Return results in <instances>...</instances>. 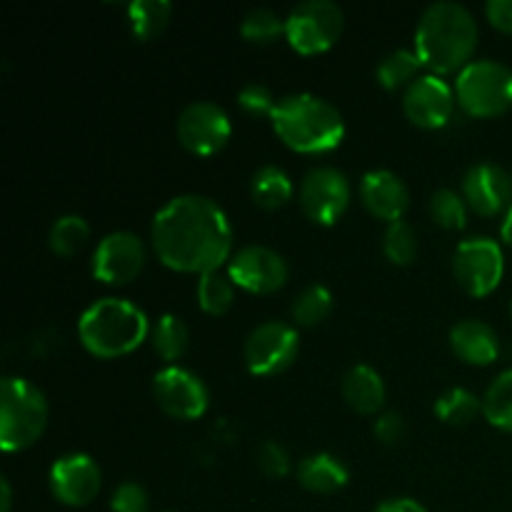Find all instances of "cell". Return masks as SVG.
Segmentation results:
<instances>
[{
  "instance_id": "20",
  "label": "cell",
  "mask_w": 512,
  "mask_h": 512,
  "mask_svg": "<svg viewBox=\"0 0 512 512\" xmlns=\"http://www.w3.org/2000/svg\"><path fill=\"white\" fill-rule=\"evenodd\" d=\"M343 398L355 413L375 415L385 403V383L370 365H353L343 378Z\"/></svg>"
},
{
  "instance_id": "21",
  "label": "cell",
  "mask_w": 512,
  "mask_h": 512,
  "mask_svg": "<svg viewBox=\"0 0 512 512\" xmlns=\"http://www.w3.org/2000/svg\"><path fill=\"white\" fill-rule=\"evenodd\" d=\"M350 473L340 458L330 453H315L300 460L298 465V483L308 493L333 495L348 485Z\"/></svg>"
},
{
  "instance_id": "18",
  "label": "cell",
  "mask_w": 512,
  "mask_h": 512,
  "mask_svg": "<svg viewBox=\"0 0 512 512\" xmlns=\"http://www.w3.org/2000/svg\"><path fill=\"white\" fill-rule=\"evenodd\" d=\"M360 200L373 218L395 223L410 208V190L398 173L385 168L368 170L360 180Z\"/></svg>"
},
{
  "instance_id": "34",
  "label": "cell",
  "mask_w": 512,
  "mask_h": 512,
  "mask_svg": "<svg viewBox=\"0 0 512 512\" xmlns=\"http://www.w3.org/2000/svg\"><path fill=\"white\" fill-rule=\"evenodd\" d=\"M238 105L248 115H273L278 98L273 95V90L263 83H248L245 88H240L238 93Z\"/></svg>"
},
{
  "instance_id": "31",
  "label": "cell",
  "mask_w": 512,
  "mask_h": 512,
  "mask_svg": "<svg viewBox=\"0 0 512 512\" xmlns=\"http://www.w3.org/2000/svg\"><path fill=\"white\" fill-rule=\"evenodd\" d=\"M430 218L445 230H463L468 223V203L463 193H455L450 188H440L430 195Z\"/></svg>"
},
{
  "instance_id": "1",
  "label": "cell",
  "mask_w": 512,
  "mask_h": 512,
  "mask_svg": "<svg viewBox=\"0 0 512 512\" xmlns=\"http://www.w3.org/2000/svg\"><path fill=\"white\" fill-rule=\"evenodd\" d=\"M150 243L170 270L205 275L233 258V225L208 195H175L153 215Z\"/></svg>"
},
{
  "instance_id": "14",
  "label": "cell",
  "mask_w": 512,
  "mask_h": 512,
  "mask_svg": "<svg viewBox=\"0 0 512 512\" xmlns=\"http://www.w3.org/2000/svg\"><path fill=\"white\" fill-rule=\"evenodd\" d=\"M145 265V245L133 230H113L95 248L90 270L93 278L108 285H125L140 275Z\"/></svg>"
},
{
  "instance_id": "10",
  "label": "cell",
  "mask_w": 512,
  "mask_h": 512,
  "mask_svg": "<svg viewBox=\"0 0 512 512\" xmlns=\"http://www.w3.org/2000/svg\"><path fill=\"white\" fill-rule=\"evenodd\" d=\"M353 190L348 175L333 165H318L308 170L300 183V208L308 220L318 225H335L348 210Z\"/></svg>"
},
{
  "instance_id": "39",
  "label": "cell",
  "mask_w": 512,
  "mask_h": 512,
  "mask_svg": "<svg viewBox=\"0 0 512 512\" xmlns=\"http://www.w3.org/2000/svg\"><path fill=\"white\" fill-rule=\"evenodd\" d=\"M375 512H428L418 500L413 498H390L385 503H380Z\"/></svg>"
},
{
  "instance_id": "7",
  "label": "cell",
  "mask_w": 512,
  "mask_h": 512,
  "mask_svg": "<svg viewBox=\"0 0 512 512\" xmlns=\"http://www.w3.org/2000/svg\"><path fill=\"white\" fill-rule=\"evenodd\" d=\"M345 15L333 0H303L285 15V40L300 55H318L333 48L343 33Z\"/></svg>"
},
{
  "instance_id": "2",
  "label": "cell",
  "mask_w": 512,
  "mask_h": 512,
  "mask_svg": "<svg viewBox=\"0 0 512 512\" xmlns=\"http://www.w3.org/2000/svg\"><path fill=\"white\" fill-rule=\"evenodd\" d=\"M478 20L465 5L438 0L423 10L415 28V53L433 75L460 73L478 48Z\"/></svg>"
},
{
  "instance_id": "44",
  "label": "cell",
  "mask_w": 512,
  "mask_h": 512,
  "mask_svg": "<svg viewBox=\"0 0 512 512\" xmlns=\"http://www.w3.org/2000/svg\"><path fill=\"white\" fill-rule=\"evenodd\" d=\"M510 175H512V173H510Z\"/></svg>"
},
{
  "instance_id": "28",
  "label": "cell",
  "mask_w": 512,
  "mask_h": 512,
  "mask_svg": "<svg viewBox=\"0 0 512 512\" xmlns=\"http://www.w3.org/2000/svg\"><path fill=\"white\" fill-rule=\"evenodd\" d=\"M195 295H198V305L203 313L223 315L228 313L235 300V283L223 270H210V273L200 275Z\"/></svg>"
},
{
  "instance_id": "12",
  "label": "cell",
  "mask_w": 512,
  "mask_h": 512,
  "mask_svg": "<svg viewBox=\"0 0 512 512\" xmlns=\"http://www.w3.org/2000/svg\"><path fill=\"white\" fill-rule=\"evenodd\" d=\"M153 398L165 415L178 420H195L210 405L208 385L183 365H168L153 378Z\"/></svg>"
},
{
  "instance_id": "36",
  "label": "cell",
  "mask_w": 512,
  "mask_h": 512,
  "mask_svg": "<svg viewBox=\"0 0 512 512\" xmlns=\"http://www.w3.org/2000/svg\"><path fill=\"white\" fill-rule=\"evenodd\" d=\"M110 510L113 512H148V493L138 483H123L115 488L110 498Z\"/></svg>"
},
{
  "instance_id": "40",
  "label": "cell",
  "mask_w": 512,
  "mask_h": 512,
  "mask_svg": "<svg viewBox=\"0 0 512 512\" xmlns=\"http://www.w3.org/2000/svg\"><path fill=\"white\" fill-rule=\"evenodd\" d=\"M13 505V490H10V480L0 478V512H10Z\"/></svg>"
},
{
  "instance_id": "29",
  "label": "cell",
  "mask_w": 512,
  "mask_h": 512,
  "mask_svg": "<svg viewBox=\"0 0 512 512\" xmlns=\"http://www.w3.org/2000/svg\"><path fill=\"white\" fill-rule=\"evenodd\" d=\"M90 238V225L85 223V218L80 215H60L53 225H50L48 243L50 250L55 255H63V258H70V255L78 253Z\"/></svg>"
},
{
  "instance_id": "5",
  "label": "cell",
  "mask_w": 512,
  "mask_h": 512,
  "mask_svg": "<svg viewBox=\"0 0 512 512\" xmlns=\"http://www.w3.org/2000/svg\"><path fill=\"white\" fill-rule=\"evenodd\" d=\"M48 425V400L25 378L8 375L0 383V448L20 453L40 440Z\"/></svg>"
},
{
  "instance_id": "23",
  "label": "cell",
  "mask_w": 512,
  "mask_h": 512,
  "mask_svg": "<svg viewBox=\"0 0 512 512\" xmlns=\"http://www.w3.org/2000/svg\"><path fill=\"white\" fill-rule=\"evenodd\" d=\"M150 343H153V350L160 358L173 365L175 360L183 358L190 345L188 325L183 323L180 315L163 313L150 328Z\"/></svg>"
},
{
  "instance_id": "41",
  "label": "cell",
  "mask_w": 512,
  "mask_h": 512,
  "mask_svg": "<svg viewBox=\"0 0 512 512\" xmlns=\"http://www.w3.org/2000/svg\"><path fill=\"white\" fill-rule=\"evenodd\" d=\"M500 240L512 248V205L508 208V213L503 215V223H500Z\"/></svg>"
},
{
  "instance_id": "38",
  "label": "cell",
  "mask_w": 512,
  "mask_h": 512,
  "mask_svg": "<svg viewBox=\"0 0 512 512\" xmlns=\"http://www.w3.org/2000/svg\"><path fill=\"white\" fill-rule=\"evenodd\" d=\"M485 15L503 33H512V0H488Z\"/></svg>"
},
{
  "instance_id": "32",
  "label": "cell",
  "mask_w": 512,
  "mask_h": 512,
  "mask_svg": "<svg viewBox=\"0 0 512 512\" xmlns=\"http://www.w3.org/2000/svg\"><path fill=\"white\" fill-rule=\"evenodd\" d=\"M383 253L393 265H410L418 255V235L415 228L405 220H395L385 228Z\"/></svg>"
},
{
  "instance_id": "30",
  "label": "cell",
  "mask_w": 512,
  "mask_h": 512,
  "mask_svg": "<svg viewBox=\"0 0 512 512\" xmlns=\"http://www.w3.org/2000/svg\"><path fill=\"white\" fill-rule=\"evenodd\" d=\"M290 313H293L295 323L305 325V328L320 325L330 313H333V293L320 283L308 285V288L295 298Z\"/></svg>"
},
{
  "instance_id": "11",
  "label": "cell",
  "mask_w": 512,
  "mask_h": 512,
  "mask_svg": "<svg viewBox=\"0 0 512 512\" xmlns=\"http://www.w3.org/2000/svg\"><path fill=\"white\" fill-rule=\"evenodd\" d=\"M180 145L193 155H215L228 145L233 135V123L228 113L213 100H195L188 103L175 123Z\"/></svg>"
},
{
  "instance_id": "42",
  "label": "cell",
  "mask_w": 512,
  "mask_h": 512,
  "mask_svg": "<svg viewBox=\"0 0 512 512\" xmlns=\"http://www.w3.org/2000/svg\"><path fill=\"white\" fill-rule=\"evenodd\" d=\"M510 315H512V303H510Z\"/></svg>"
},
{
  "instance_id": "17",
  "label": "cell",
  "mask_w": 512,
  "mask_h": 512,
  "mask_svg": "<svg viewBox=\"0 0 512 512\" xmlns=\"http://www.w3.org/2000/svg\"><path fill=\"white\" fill-rule=\"evenodd\" d=\"M463 198L483 218L505 215L512 205V175L495 163L470 165L463 178Z\"/></svg>"
},
{
  "instance_id": "22",
  "label": "cell",
  "mask_w": 512,
  "mask_h": 512,
  "mask_svg": "<svg viewBox=\"0 0 512 512\" xmlns=\"http://www.w3.org/2000/svg\"><path fill=\"white\" fill-rule=\"evenodd\" d=\"M295 188L290 175L278 165H263L250 178V198L263 210H278L290 203Z\"/></svg>"
},
{
  "instance_id": "25",
  "label": "cell",
  "mask_w": 512,
  "mask_h": 512,
  "mask_svg": "<svg viewBox=\"0 0 512 512\" xmlns=\"http://www.w3.org/2000/svg\"><path fill=\"white\" fill-rule=\"evenodd\" d=\"M423 68L418 53L408 48H398L385 55L380 65L375 68V78L385 90L408 88L413 80H418V70Z\"/></svg>"
},
{
  "instance_id": "13",
  "label": "cell",
  "mask_w": 512,
  "mask_h": 512,
  "mask_svg": "<svg viewBox=\"0 0 512 512\" xmlns=\"http://www.w3.org/2000/svg\"><path fill=\"white\" fill-rule=\"evenodd\" d=\"M228 275L235 288L255 295H270L288 283V263L268 245H243L228 260Z\"/></svg>"
},
{
  "instance_id": "19",
  "label": "cell",
  "mask_w": 512,
  "mask_h": 512,
  "mask_svg": "<svg viewBox=\"0 0 512 512\" xmlns=\"http://www.w3.org/2000/svg\"><path fill=\"white\" fill-rule=\"evenodd\" d=\"M450 348L468 365H493L500 355V338L483 320L465 318L450 328Z\"/></svg>"
},
{
  "instance_id": "26",
  "label": "cell",
  "mask_w": 512,
  "mask_h": 512,
  "mask_svg": "<svg viewBox=\"0 0 512 512\" xmlns=\"http://www.w3.org/2000/svg\"><path fill=\"white\" fill-rule=\"evenodd\" d=\"M438 420L448 425H468L483 413V400L468 388H450L433 405Z\"/></svg>"
},
{
  "instance_id": "33",
  "label": "cell",
  "mask_w": 512,
  "mask_h": 512,
  "mask_svg": "<svg viewBox=\"0 0 512 512\" xmlns=\"http://www.w3.org/2000/svg\"><path fill=\"white\" fill-rule=\"evenodd\" d=\"M240 35L250 43H273L285 35V18L270 8H253L240 20Z\"/></svg>"
},
{
  "instance_id": "37",
  "label": "cell",
  "mask_w": 512,
  "mask_h": 512,
  "mask_svg": "<svg viewBox=\"0 0 512 512\" xmlns=\"http://www.w3.org/2000/svg\"><path fill=\"white\" fill-rule=\"evenodd\" d=\"M375 438L383 445H398L405 438V420L398 413H383L373 425Z\"/></svg>"
},
{
  "instance_id": "9",
  "label": "cell",
  "mask_w": 512,
  "mask_h": 512,
  "mask_svg": "<svg viewBox=\"0 0 512 512\" xmlns=\"http://www.w3.org/2000/svg\"><path fill=\"white\" fill-rule=\"evenodd\" d=\"M300 350L298 330L280 320H265L250 330L243 348L245 368L258 378L283 373L290 368Z\"/></svg>"
},
{
  "instance_id": "16",
  "label": "cell",
  "mask_w": 512,
  "mask_h": 512,
  "mask_svg": "<svg viewBox=\"0 0 512 512\" xmlns=\"http://www.w3.org/2000/svg\"><path fill=\"white\" fill-rule=\"evenodd\" d=\"M455 105H458V98H455L453 85L433 73L420 75L403 93L405 118L425 130L448 125V120L455 113Z\"/></svg>"
},
{
  "instance_id": "3",
  "label": "cell",
  "mask_w": 512,
  "mask_h": 512,
  "mask_svg": "<svg viewBox=\"0 0 512 512\" xmlns=\"http://www.w3.org/2000/svg\"><path fill=\"white\" fill-rule=\"evenodd\" d=\"M278 138L295 153H328L345 138V120L330 100L315 93L283 95L270 115Z\"/></svg>"
},
{
  "instance_id": "27",
  "label": "cell",
  "mask_w": 512,
  "mask_h": 512,
  "mask_svg": "<svg viewBox=\"0 0 512 512\" xmlns=\"http://www.w3.org/2000/svg\"><path fill=\"white\" fill-rule=\"evenodd\" d=\"M483 415L493 428L512 433V368L488 385L483 395Z\"/></svg>"
},
{
  "instance_id": "8",
  "label": "cell",
  "mask_w": 512,
  "mask_h": 512,
  "mask_svg": "<svg viewBox=\"0 0 512 512\" xmlns=\"http://www.w3.org/2000/svg\"><path fill=\"white\" fill-rule=\"evenodd\" d=\"M505 273V255L498 240L475 235L463 240L453 253V275L460 288L473 298H485L500 285Z\"/></svg>"
},
{
  "instance_id": "15",
  "label": "cell",
  "mask_w": 512,
  "mask_h": 512,
  "mask_svg": "<svg viewBox=\"0 0 512 512\" xmlns=\"http://www.w3.org/2000/svg\"><path fill=\"white\" fill-rule=\"evenodd\" d=\"M48 483L50 493L58 503L68 505V508H83L98 498L103 473L90 455L68 453L50 465Z\"/></svg>"
},
{
  "instance_id": "35",
  "label": "cell",
  "mask_w": 512,
  "mask_h": 512,
  "mask_svg": "<svg viewBox=\"0 0 512 512\" xmlns=\"http://www.w3.org/2000/svg\"><path fill=\"white\" fill-rule=\"evenodd\" d=\"M258 465L270 478H285L290 473V455L275 440H265L258 448Z\"/></svg>"
},
{
  "instance_id": "4",
  "label": "cell",
  "mask_w": 512,
  "mask_h": 512,
  "mask_svg": "<svg viewBox=\"0 0 512 512\" xmlns=\"http://www.w3.org/2000/svg\"><path fill=\"white\" fill-rule=\"evenodd\" d=\"M148 315L125 298H100L78 318V338L90 355L103 360L123 358L150 338Z\"/></svg>"
},
{
  "instance_id": "24",
  "label": "cell",
  "mask_w": 512,
  "mask_h": 512,
  "mask_svg": "<svg viewBox=\"0 0 512 512\" xmlns=\"http://www.w3.org/2000/svg\"><path fill=\"white\" fill-rule=\"evenodd\" d=\"M173 3L170 0H133L128 5L130 30L138 40H153L168 28Z\"/></svg>"
},
{
  "instance_id": "43",
  "label": "cell",
  "mask_w": 512,
  "mask_h": 512,
  "mask_svg": "<svg viewBox=\"0 0 512 512\" xmlns=\"http://www.w3.org/2000/svg\"><path fill=\"white\" fill-rule=\"evenodd\" d=\"M165 512H173V510H165Z\"/></svg>"
},
{
  "instance_id": "6",
  "label": "cell",
  "mask_w": 512,
  "mask_h": 512,
  "mask_svg": "<svg viewBox=\"0 0 512 512\" xmlns=\"http://www.w3.org/2000/svg\"><path fill=\"white\" fill-rule=\"evenodd\" d=\"M453 88L460 108L473 118H498L512 108V68L500 60H470Z\"/></svg>"
}]
</instances>
